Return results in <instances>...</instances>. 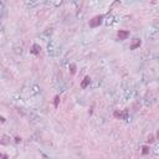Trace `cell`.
Masks as SVG:
<instances>
[{
  "instance_id": "3957f363",
  "label": "cell",
  "mask_w": 159,
  "mask_h": 159,
  "mask_svg": "<svg viewBox=\"0 0 159 159\" xmlns=\"http://www.w3.org/2000/svg\"><path fill=\"white\" fill-rule=\"evenodd\" d=\"M90 82H91V78H90V76H86L83 78V81L81 82V87L84 90V88H87V86L90 84Z\"/></svg>"
},
{
  "instance_id": "7a4b0ae2",
  "label": "cell",
  "mask_w": 159,
  "mask_h": 159,
  "mask_svg": "<svg viewBox=\"0 0 159 159\" xmlns=\"http://www.w3.org/2000/svg\"><path fill=\"white\" fill-rule=\"evenodd\" d=\"M117 36L119 40H126L127 37L129 36V31H126V30H119L117 33Z\"/></svg>"
},
{
  "instance_id": "52a82bcc",
  "label": "cell",
  "mask_w": 159,
  "mask_h": 159,
  "mask_svg": "<svg viewBox=\"0 0 159 159\" xmlns=\"http://www.w3.org/2000/svg\"><path fill=\"white\" fill-rule=\"evenodd\" d=\"M114 116L116 117H123V118H126V116H127V112H124V113H119V112H114Z\"/></svg>"
},
{
  "instance_id": "30bf717a",
  "label": "cell",
  "mask_w": 159,
  "mask_h": 159,
  "mask_svg": "<svg viewBox=\"0 0 159 159\" xmlns=\"http://www.w3.org/2000/svg\"><path fill=\"white\" fill-rule=\"evenodd\" d=\"M20 141H21V139H20V138H19V137H16V138H15V142H16V143H19V142H20Z\"/></svg>"
},
{
  "instance_id": "ba28073f",
  "label": "cell",
  "mask_w": 159,
  "mask_h": 159,
  "mask_svg": "<svg viewBox=\"0 0 159 159\" xmlns=\"http://www.w3.org/2000/svg\"><path fill=\"white\" fill-rule=\"evenodd\" d=\"M70 70H71V73H73V75H75L76 73V65H70Z\"/></svg>"
},
{
  "instance_id": "8992f818",
  "label": "cell",
  "mask_w": 159,
  "mask_h": 159,
  "mask_svg": "<svg viewBox=\"0 0 159 159\" xmlns=\"http://www.w3.org/2000/svg\"><path fill=\"white\" fill-rule=\"evenodd\" d=\"M59 103H60V96L57 94V96H55V98H54V106H55V108L59 107Z\"/></svg>"
},
{
  "instance_id": "7c38bea8",
  "label": "cell",
  "mask_w": 159,
  "mask_h": 159,
  "mask_svg": "<svg viewBox=\"0 0 159 159\" xmlns=\"http://www.w3.org/2000/svg\"><path fill=\"white\" fill-rule=\"evenodd\" d=\"M3 159H8V155H6V154H4V155H3Z\"/></svg>"
},
{
  "instance_id": "5b68a950",
  "label": "cell",
  "mask_w": 159,
  "mask_h": 159,
  "mask_svg": "<svg viewBox=\"0 0 159 159\" xmlns=\"http://www.w3.org/2000/svg\"><path fill=\"white\" fill-rule=\"evenodd\" d=\"M141 44H142V41L139 40V39H135V41L132 44V46H131V50H135V49H138L139 46H141Z\"/></svg>"
},
{
  "instance_id": "8fae6325",
  "label": "cell",
  "mask_w": 159,
  "mask_h": 159,
  "mask_svg": "<svg viewBox=\"0 0 159 159\" xmlns=\"http://www.w3.org/2000/svg\"><path fill=\"white\" fill-rule=\"evenodd\" d=\"M148 141H149V142H153V141H154V139H153V137H152V135H151V137H149V138H148Z\"/></svg>"
},
{
  "instance_id": "4fadbf2b",
  "label": "cell",
  "mask_w": 159,
  "mask_h": 159,
  "mask_svg": "<svg viewBox=\"0 0 159 159\" xmlns=\"http://www.w3.org/2000/svg\"><path fill=\"white\" fill-rule=\"evenodd\" d=\"M158 139H159V132H158Z\"/></svg>"
},
{
  "instance_id": "9c48e42d",
  "label": "cell",
  "mask_w": 159,
  "mask_h": 159,
  "mask_svg": "<svg viewBox=\"0 0 159 159\" xmlns=\"http://www.w3.org/2000/svg\"><path fill=\"white\" fill-rule=\"evenodd\" d=\"M142 153H143L144 155H147L148 153H149V148H148L147 145H144V147H143V151H142Z\"/></svg>"
},
{
  "instance_id": "6da1fadb",
  "label": "cell",
  "mask_w": 159,
  "mask_h": 159,
  "mask_svg": "<svg viewBox=\"0 0 159 159\" xmlns=\"http://www.w3.org/2000/svg\"><path fill=\"white\" fill-rule=\"evenodd\" d=\"M102 23V15H97V16H94L90 20V26L91 27H97L100 26Z\"/></svg>"
},
{
  "instance_id": "277c9868",
  "label": "cell",
  "mask_w": 159,
  "mask_h": 159,
  "mask_svg": "<svg viewBox=\"0 0 159 159\" xmlns=\"http://www.w3.org/2000/svg\"><path fill=\"white\" fill-rule=\"evenodd\" d=\"M40 50H41V47H40L37 44H34L33 47H31V52H33L34 55H39V54H40Z\"/></svg>"
}]
</instances>
